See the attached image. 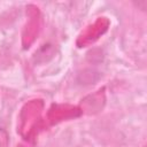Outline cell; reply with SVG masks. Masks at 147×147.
Instances as JSON below:
<instances>
[{
	"instance_id": "cell-1",
	"label": "cell",
	"mask_w": 147,
	"mask_h": 147,
	"mask_svg": "<svg viewBox=\"0 0 147 147\" xmlns=\"http://www.w3.org/2000/svg\"><path fill=\"white\" fill-rule=\"evenodd\" d=\"M8 133L3 126L0 125V147H7L8 145Z\"/></svg>"
}]
</instances>
